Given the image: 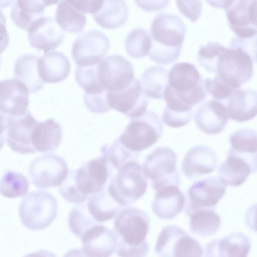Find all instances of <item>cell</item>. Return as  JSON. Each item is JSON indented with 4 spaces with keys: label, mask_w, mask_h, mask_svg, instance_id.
Here are the masks:
<instances>
[{
    "label": "cell",
    "mask_w": 257,
    "mask_h": 257,
    "mask_svg": "<svg viewBox=\"0 0 257 257\" xmlns=\"http://www.w3.org/2000/svg\"><path fill=\"white\" fill-rule=\"evenodd\" d=\"M108 38L100 31L92 30L80 34L74 41L71 55L77 66L97 65L108 51Z\"/></svg>",
    "instance_id": "cell-13"
},
{
    "label": "cell",
    "mask_w": 257,
    "mask_h": 257,
    "mask_svg": "<svg viewBox=\"0 0 257 257\" xmlns=\"http://www.w3.org/2000/svg\"><path fill=\"white\" fill-rule=\"evenodd\" d=\"M140 83L144 94L153 99H162L168 83V71L160 66H152L142 73Z\"/></svg>",
    "instance_id": "cell-35"
},
{
    "label": "cell",
    "mask_w": 257,
    "mask_h": 257,
    "mask_svg": "<svg viewBox=\"0 0 257 257\" xmlns=\"http://www.w3.org/2000/svg\"><path fill=\"white\" fill-rule=\"evenodd\" d=\"M7 116L0 112V150L5 144V133L7 128Z\"/></svg>",
    "instance_id": "cell-51"
},
{
    "label": "cell",
    "mask_w": 257,
    "mask_h": 257,
    "mask_svg": "<svg viewBox=\"0 0 257 257\" xmlns=\"http://www.w3.org/2000/svg\"><path fill=\"white\" fill-rule=\"evenodd\" d=\"M29 90L18 79L0 81V112L8 116H20L28 110Z\"/></svg>",
    "instance_id": "cell-18"
},
{
    "label": "cell",
    "mask_w": 257,
    "mask_h": 257,
    "mask_svg": "<svg viewBox=\"0 0 257 257\" xmlns=\"http://www.w3.org/2000/svg\"><path fill=\"white\" fill-rule=\"evenodd\" d=\"M55 18L62 30L72 33L81 32L86 23V15L77 10L68 0H62L59 3Z\"/></svg>",
    "instance_id": "cell-36"
},
{
    "label": "cell",
    "mask_w": 257,
    "mask_h": 257,
    "mask_svg": "<svg viewBox=\"0 0 257 257\" xmlns=\"http://www.w3.org/2000/svg\"><path fill=\"white\" fill-rule=\"evenodd\" d=\"M80 237L82 251L86 256L108 257L115 251L117 238L114 232L101 224L89 227Z\"/></svg>",
    "instance_id": "cell-20"
},
{
    "label": "cell",
    "mask_w": 257,
    "mask_h": 257,
    "mask_svg": "<svg viewBox=\"0 0 257 257\" xmlns=\"http://www.w3.org/2000/svg\"><path fill=\"white\" fill-rule=\"evenodd\" d=\"M106 92V90L100 94H84V103L90 111L94 113H103L110 109L107 102Z\"/></svg>",
    "instance_id": "cell-47"
},
{
    "label": "cell",
    "mask_w": 257,
    "mask_h": 257,
    "mask_svg": "<svg viewBox=\"0 0 257 257\" xmlns=\"http://www.w3.org/2000/svg\"><path fill=\"white\" fill-rule=\"evenodd\" d=\"M31 138L32 145L37 152H53L61 143L62 127L53 118L38 121L32 131Z\"/></svg>",
    "instance_id": "cell-27"
},
{
    "label": "cell",
    "mask_w": 257,
    "mask_h": 257,
    "mask_svg": "<svg viewBox=\"0 0 257 257\" xmlns=\"http://www.w3.org/2000/svg\"><path fill=\"white\" fill-rule=\"evenodd\" d=\"M100 153L101 156L105 157L115 169H119L129 162L136 161L139 156V153L126 148L118 138L111 145H103Z\"/></svg>",
    "instance_id": "cell-40"
},
{
    "label": "cell",
    "mask_w": 257,
    "mask_h": 257,
    "mask_svg": "<svg viewBox=\"0 0 257 257\" xmlns=\"http://www.w3.org/2000/svg\"><path fill=\"white\" fill-rule=\"evenodd\" d=\"M29 188L27 178L19 172L8 171L0 179V194L8 198L24 196L28 192Z\"/></svg>",
    "instance_id": "cell-38"
},
{
    "label": "cell",
    "mask_w": 257,
    "mask_h": 257,
    "mask_svg": "<svg viewBox=\"0 0 257 257\" xmlns=\"http://www.w3.org/2000/svg\"><path fill=\"white\" fill-rule=\"evenodd\" d=\"M106 97L110 109L132 118L147 111L149 99L143 91L140 81L135 78L131 84L119 91L106 90Z\"/></svg>",
    "instance_id": "cell-14"
},
{
    "label": "cell",
    "mask_w": 257,
    "mask_h": 257,
    "mask_svg": "<svg viewBox=\"0 0 257 257\" xmlns=\"http://www.w3.org/2000/svg\"><path fill=\"white\" fill-rule=\"evenodd\" d=\"M76 170H71L59 186L60 195L66 201L76 204L85 201L88 196L82 194L79 190L76 182Z\"/></svg>",
    "instance_id": "cell-44"
},
{
    "label": "cell",
    "mask_w": 257,
    "mask_h": 257,
    "mask_svg": "<svg viewBox=\"0 0 257 257\" xmlns=\"http://www.w3.org/2000/svg\"><path fill=\"white\" fill-rule=\"evenodd\" d=\"M255 172L245 160L228 153L227 158L219 168L218 175L224 185L236 187L244 183L250 174Z\"/></svg>",
    "instance_id": "cell-28"
},
{
    "label": "cell",
    "mask_w": 257,
    "mask_h": 257,
    "mask_svg": "<svg viewBox=\"0 0 257 257\" xmlns=\"http://www.w3.org/2000/svg\"><path fill=\"white\" fill-rule=\"evenodd\" d=\"M226 47L217 42H209L200 47L197 61L206 71L215 73L218 58Z\"/></svg>",
    "instance_id": "cell-43"
},
{
    "label": "cell",
    "mask_w": 257,
    "mask_h": 257,
    "mask_svg": "<svg viewBox=\"0 0 257 257\" xmlns=\"http://www.w3.org/2000/svg\"><path fill=\"white\" fill-rule=\"evenodd\" d=\"M58 205L56 198L45 191L30 192L24 197L19 207L22 223L33 230L43 229L56 218Z\"/></svg>",
    "instance_id": "cell-7"
},
{
    "label": "cell",
    "mask_w": 257,
    "mask_h": 257,
    "mask_svg": "<svg viewBox=\"0 0 257 257\" xmlns=\"http://www.w3.org/2000/svg\"><path fill=\"white\" fill-rule=\"evenodd\" d=\"M179 12L192 22L200 18L202 8L201 0H175Z\"/></svg>",
    "instance_id": "cell-46"
},
{
    "label": "cell",
    "mask_w": 257,
    "mask_h": 257,
    "mask_svg": "<svg viewBox=\"0 0 257 257\" xmlns=\"http://www.w3.org/2000/svg\"><path fill=\"white\" fill-rule=\"evenodd\" d=\"M77 10L94 14L101 8L104 0H68Z\"/></svg>",
    "instance_id": "cell-48"
},
{
    "label": "cell",
    "mask_w": 257,
    "mask_h": 257,
    "mask_svg": "<svg viewBox=\"0 0 257 257\" xmlns=\"http://www.w3.org/2000/svg\"><path fill=\"white\" fill-rule=\"evenodd\" d=\"M124 45L130 56L140 58L149 55L151 46V37L144 29L136 28L126 36Z\"/></svg>",
    "instance_id": "cell-39"
},
{
    "label": "cell",
    "mask_w": 257,
    "mask_h": 257,
    "mask_svg": "<svg viewBox=\"0 0 257 257\" xmlns=\"http://www.w3.org/2000/svg\"><path fill=\"white\" fill-rule=\"evenodd\" d=\"M118 170L110 179L107 190L121 207L127 206L145 194L148 181L143 167L136 161L129 162Z\"/></svg>",
    "instance_id": "cell-3"
},
{
    "label": "cell",
    "mask_w": 257,
    "mask_h": 257,
    "mask_svg": "<svg viewBox=\"0 0 257 257\" xmlns=\"http://www.w3.org/2000/svg\"><path fill=\"white\" fill-rule=\"evenodd\" d=\"M226 187L218 178L209 177L195 181L185 195L184 213L200 209H215Z\"/></svg>",
    "instance_id": "cell-12"
},
{
    "label": "cell",
    "mask_w": 257,
    "mask_h": 257,
    "mask_svg": "<svg viewBox=\"0 0 257 257\" xmlns=\"http://www.w3.org/2000/svg\"><path fill=\"white\" fill-rule=\"evenodd\" d=\"M163 98L166 106L163 112V120L168 126L177 128L186 125L192 119L193 107L179 100L173 93L168 84L165 89Z\"/></svg>",
    "instance_id": "cell-30"
},
{
    "label": "cell",
    "mask_w": 257,
    "mask_h": 257,
    "mask_svg": "<svg viewBox=\"0 0 257 257\" xmlns=\"http://www.w3.org/2000/svg\"><path fill=\"white\" fill-rule=\"evenodd\" d=\"M86 204L91 215L100 223L113 218L122 207L112 198L105 186L90 195Z\"/></svg>",
    "instance_id": "cell-34"
},
{
    "label": "cell",
    "mask_w": 257,
    "mask_h": 257,
    "mask_svg": "<svg viewBox=\"0 0 257 257\" xmlns=\"http://www.w3.org/2000/svg\"><path fill=\"white\" fill-rule=\"evenodd\" d=\"M249 237L242 232H232L212 240L205 246L206 256H246L250 249Z\"/></svg>",
    "instance_id": "cell-24"
},
{
    "label": "cell",
    "mask_w": 257,
    "mask_h": 257,
    "mask_svg": "<svg viewBox=\"0 0 257 257\" xmlns=\"http://www.w3.org/2000/svg\"><path fill=\"white\" fill-rule=\"evenodd\" d=\"M185 197L176 185H167L156 191L152 209L159 218L170 219L183 209Z\"/></svg>",
    "instance_id": "cell-23"
},
{
    "label": "cell",
    "mask_w": 257,
    "mask_h": 257,
    "mask_svg": "<svg viewBox=\"0 0 257 257\" xmlns=\"http://www.w3.org/2000/svg\"><path fill=\"white\" fill-rule=\"evenodd\" d=\"M27 31L30 45L45 53L55 49L64 38L62 30L50 17L43 16L37 19Z\"/></svg>",
    "instance_id": "cell-19"
},
{
    "label": "cell",
    "mask_w": 257,
    "mask_h": 257,
    "mask_svg": "<svg viewBox=\"0 0 257 257\" xmlns=\"http://www.w3.org/2000/svg\"><path fill=\"white\" fill-rule=\"evenodd\" d=\"M253 58L232 40L220 55L215 74L225 84L234 90L248 81L253 74Z\"/></svg>",
    "instance_id": "cell-4"
},
{
    "label": "cell",
    "mask_w": 257,
    "mask_h": 257,
    "mask_svg": "<svg viewBox=\"0 0 257 257\" xmlns=\"http://www.w3.org/2000/svg\"><path fill=\"white\" fill-rule=\"evenodd\" d=\"M0 65H1V58H0Z\"/></svg>",
    "instance_id": "cell-55"
},
{
    "label": "cell",
    "mask_w": 257,
    "mask_h": 257,
    "mask_svg": "<svg viewBox=\"0 0 257 257\" xmlns=\"http://www.w3.org/2000/svg\"><path fill=\"white\" fill-rule=\"evenodd\" d=\"M177 162L175 152L167 147L157 148L147 156L143 169L146 177L151 179L155 191L167 185L179 187L180 175L176 167Z\"/></svg>",
    "instance_id": "cell-8"
},
{
    "label": "cell",
    "mask_w": 257,
    "mask_h": 257,
    "mask_svg": "<svg viewBox=\"0 0 257 257\" xmlns=\"http://www.w3.org/2000/svg\"><path fill=\"white\" fill-rule=\"evenodd\" d=\"M160 256H201L200 243L183 229L176 225L164 227L159 233L155 246Z\"/></svg>",
    "instance_id": "cell-9"
},
{
    "label": "cell",
    "mask_w": 257,
    "mask_h": 257,
    "mask_svg": "<svg viewBox=\"0 0 257 257\" xmlns=\"http://www.w3.org/2000/svg\"><path fill=\"white\" fill-rule=\"evenodd\" d=\"M97 79L104 89L113 91L123 90L134 80L132 64L119 54L108 55L97 65Z\"/></svg>",
    "instance_id": "cell-10"
},
{
    "label": "cell",
    "mask_w": 257,
    "mask_h": 257,
    "mask_svg": "<svg viewBox=\"0 0 257 257\" xmlns=\"http://www.w3.org/2000/svg\"><path fill=\"white\" fill-rule=\"evenodd\" d=\"M163 131L160 116L153 111L147 110L142 115L131 118L118 139L127 149L140 153L156 144Z\"/></svg>",
    "instance_id": "cell-6"
},
{
    "label": "cell",
    "mask_w": 257,
    "mask_h": 257,
    "mask_svg": "<svg viewBox=\"0 0 257 257\" xmlns=\"http://www.w3.org/2000/svg\"><path fill=\"white\" fill-rule=\"evenodd\" d=\"M168 86L179 100L192 107L207 94L202 76L194 65L187 62L177 63L171 68Z\"/></svg>",
    "instance_id": "cell-5"
},
{
    "label": "cell",
    "mask_w": 257,
    "mask_h": 257,
    "mask_svg": "<svg viewBox=\"0 0 257 257\" xmlns=\"http://www.w3.org/2000/svg\"><path fill=\"white\" fill-rule=\"evenodd\" d=\"M217 163L216 153L208 147L199 145L187 152L182 161L181 168L187 177L194 179L213 172Z\"/></svg>",
    "instance_id": "cell-22"
},
{
    "label": "cell",
    "mask_w": 257,
    "mask_h": 257,
    "mask_svg": "<svg viewBox=\"0 0 257 257\" xmlns=\"http://www.w3.org/2000/svg\"><path fill=\"white\" fill-rule=\"evenodd\" d=\"M68 226L77 237L93 225L101 224L96 221L88 211L87 204H80L71 209L68 216Z\"/></svg>",
    "instance_id": "cell-41"
},
{
    "label": "cell",
    "mask_w": 257,
    "mask_h": 257,
    "mask_svg": "<svg viewBox=\"0 0 257 257\" xmlns=\"http://www.w3.org/2000/svg\"><path fill=\"white\" fill-rule=\"evenodd\" d=\"M60 0H44L46 7L57 4Z\"/></svg>",
    "instance_id": "cell-54"
},
{
    "label": "cell",
    "mask_w": 257,
    "mask_h": 257,
    "mask_svg": "<svg viewBox=\"0 0 257 257\" xmlns=\"http://www.w3.org/2000/svg\"><path fill=\"white\" fill-rule=\"evenodd\" d=\"M44 0H16L10 13L11 18L19 28L27 30L37 19L44 16Z\"/></svg>",
    "instance_id": "cell-33"
},
{
    "label": "cell",
    "mask_w": 257,
    "mask_h": 257,
    "mask_svg": "<svg viewBox=\"0 0 257 257\" xmlns=\"http://www.w3.org/2000/svg\"><path fill=\"white\" fill-rule=\"evenodd\" d=\"M112 174V165L101 156L86 162L76 170V184L80 191L88 196L100 191Z\"/></svg>",
    "instance_id": "cell-15"
},
{
    "label": "cell",
    "mask_w": 257,
    "mask_h": 257,
    "mask_svg": "<svg viewBox=\"0 0 257 257\" xmlns=\"http://www.w3.org/2000/svg\"><path fill=\"white\" fill-rule=\"evenodd\" d=\"M13 0H0V9L5 8L9 6Z\"/></svg>",
    "instance_id": "cell-53"
},
{
    "label": "cell",
    "mask_w": 257,
    "mask_h": 257,
    "mask_svg": "<svg viewBox=\"0 0 257 257\" xmlns=\"http://www.w3.org/2000/svg\"><path fill=\"white\" fill-rule=\"evenodd\" d=\"M40 57L32 54H26L19 57L14 65L15 78L23 82L32 93H36L44 87V83L39 77L37 65Z\"/></svg>",
    "instance_id": "cell-32"
},
{
    "label": "cell",
    "mask_w": 257,
    "mask_h": 257,
    "mask_svg": "<svg viewBox=\"0 0 257 257\" xmlns=\"http://www.w3.org/2000/svg\"><path fill=\"white\" fill-rule=\"evenodd\" d=\"M230 148L228 153L245 160L256 170V132L250 128H241L229 137Z\"/></svg>",
    "instance_id": "cell-29"
},
{
    "label": "cell",
    "mask_w": 257,
    "mask_h": 257,
    "mask_svg": "<svg viewBox=\"0 0 257 257\" xmlns=\"http://www.w3.org/2000/svg\"><path fill=\"white\" fill-rule=\"evenodd\" d=\"M128 16L123 0H104L101 9L92 14L94 21L102 28L114 29L123 25Z\"/></svg>",
    "instance_id": "cell-31"
},
{
    "label": "cell",
    "mask_w": 257,
    "mask_h": 257,
    "mask_svg": "<svg viewBox=\"0 0 257 257\" xmlns=\"http://www.w3.org/2000/svg\"><path fill=\"white\" fill-rule=\"evenodd\" d=\"M228 118L226 106L217 100L204 102L196 109L194 114L196 125L208 135H215L222 132Z\"/></svg>",
    "instance_id": "cell-21"
},
{
    "label": "cell",
    "mask_w": 257,
    "mask_h": 257,
    "mask_svg": "<svg viewBox=\"0 0 257 257\" xmlns=\"http://www.w3.org/2000/svg\"><path fill=\"white\" fill-rule=\"evenodd\" d=\"M190 216L189 227L194 233L202 236L214 235L221 224L219 215L215 209H200L191 212Z\"/></svg>",
    "instance_id": "cell-37"
},
{
    "label": "cell",
    "mask_w": 257,
    "mask_h": 257,
    "mask_svg": "<svg viewBox=\"0 0 257 257\" xmlns=\"http://www.w3.org/2000/svg\"><path fill=\"white\" fill-rule=\"evenodd\" d=\"M28 172L32 182L41 189L59 186L68 173L65 160L52 154L35 158L30 163Z\"/></svg>",
    "instance_id": "cell-11"
},
{
    "label": "cell",
    "mask_w": 257,
    "mask_h": 257,
    "mask_svg": "<svg viewBox=\"0 0 257 257\" xmlns=\"http://www.w3.org/2000/svg\"><path fill=\"white\" fill-rule=\"evenodd\" d=\"M225 14L236 36L242 39L256 36V0H233Z\"/></svg>",
    "instance_id": "cell-16"
},
{
    "label": "cell",
    "mask_w": 257,
    "mask_h": 257,
    "mask_svg": "<svg viewBox=\"0 0 257 257\" xmlns=\"http://www.w3.org/2000/svg\"><path fill=\"white\" fill-rule=\"evenodd\" d=\"M206 2L213 7L226 9L233 2V0H205Z\"/></svg>",
    "instance_id": "cell-52"
},
{
    "label": "cell",
    "mask_w": 257,
    "mask_h": 257,
    "mask_svg": "<svg viewBox=\"0 0 257 257\" xmlns=\"http://www.w3.org/2000/svg\"><path fill=\"white\" fill-rule=\"evenodd\" d=\"M150 228L149 215L144 210L128 207L121 210L113 222L117 243L115 252L119 256L142 257L149 251L146 237Z\"/></svg>",
    "instance_id": "cell-1"
},
{
    "label": "cell",
    "mask_w": 257,
    "mask_h": 257,
    "mask_svg": "<svg viewBox=\"0 0 257 257\" xmlns=\"http://www.w3.org/2000/svg\"><path fill=\"white\" fill-rule=\"evenodd\" d=\"M256 107V91L252 89L238 88L227 98L226 108L228 117L242 122L255 116Z\"/></svg>",
    "instance_id": "cell-26"
},
{
    "label": "cell",
    "mask_w": 257,
    "mask_h": 257,
    "mask_svg": "<svg viewBox=\"0 0 257 257\" xmlns=\"http://www.w3.org/2000/svg\"><path fill=\"white\" fill-rule=\"evenodd\" d=\"M170 0H135L136 5L147 12H155L166 8Z\"/></svg>",
    "instance_id": "cell-49"
},
{
    "label": "cell",
    "mask_w": 257,
    "mask_h": 257,
    "mask_svg": "<svg viewBox=\"0 0 257 257\" xmlns=\"http://www.w3.org/2000/svg\"><path fill=\"white\" fill-rule=\"evenodd\" d=\"M6 25V18L0 11V55L6 49L10 42Z\"/></svg>",
    "instance_id": "cell-50"
},
{
    "label": "cell",
    "mask_w": 257,
    "mask_h": 257,
    "mask_svg": "<svg viewBox=\"0 0 257 257\" xmlns=\"http://www.w3.org/2000/svg\"><path fill=\"white\" fill-rule=\"evenodd\" d=\"M97 65L89 66H77L76 67L75 80L86 93L100 94L106 90L100 85L97 80Z\"/></svg>",
    "instance_id": "cell-42"
},
{
    "label": "cell",
    "mask_w": 257,
    "mask_h": 257,
    "mask_svg": "<svg viewBox=\"0 0 257 257\" xmlns=\"http://www.w3.org/2000/svg\"><path fill=\"white\" fill-rule=\"evenodd\" d=\"M204 83L207 92L217 100L227 99L235 90L225 84L216 75L212 78H206Z\"/></svg>",
    "instance_id": "cell-45"
},
{
    "label": "cell",
    "mask_w": 257,
    "mask_h": 257,
    "mask_svg": "<svg viewBox=\"0 0 257 257\" xmlns=\"http://www.w3.org/2000/svg\"><path fill=\"white\" fill-rule=\"evenodd\" d=\"M150 32L149 58L161 64L175 61L180 54L186 33L181 19L173 14L160 13L153 20Z\"/></svg>",
    "instance_id": "cell-2"
},
{
    "label": "cell",
    "mask_w": 257,
    "mask_h": 257,
    "mask_svg": "<svg viewBox=\"0 0 257 257\" xmlns=\"http://www.w3.org/2000/svg\"><path fill=\"white\" fill-rule=\"evenodd\" d=\"M39 77L43 82L56 83L67 78L71 65L63 53L52 51L45 53L40 57L37 65Z\"/></svg>",
    "instance_id": "cell-25"
},
{
    "label": "cell",
    "mask_w": 257,
    "mask_h": 257,
    "mask_svg": "<svg viewBox=\"0 0 257 257\" xmlns=\"http://www.w3.org/2000/svg\"><path fill=\"white\" fill-rule=\"evenodd\" d=\"M38 121L28 110L20 116L7 117L6 141L13 151L21 154L37 151L31 142V133Z\"/></svg>",
    "instance_id": "cell-17"
}]
</instances>
